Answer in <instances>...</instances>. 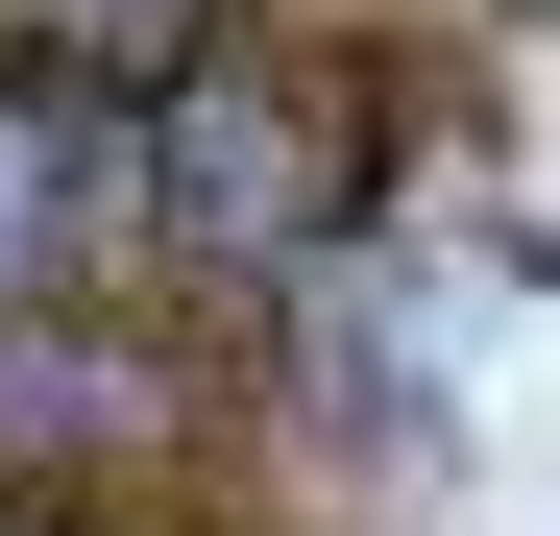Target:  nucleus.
Wrapping results in <instances>:
<instances>
[{
  "instance_id": "obj_1",
  "label": "nucleus",
  "mask_w": 560,
  "mask_h": 536,
  "mask_svg": "<svg viewBox=\"0 0 560 536\" xmlns=\"http://www.w3.org/2000/svg\"><path fill=\"white\" fill-rule=\"evenodd\" d=\"M25 49H73V73H171V49H196V0H25Z\"/></svg>"
},
{
  "instance_id": "obj_2",
  "label": "nucleus",
  "mask_w": 560,
  "mask_h": 536,
  "mask_svg": "<svg viewBox=\"0 0 560 536\" xmlns=\"http://www.w3.org/2000/svg\"><path fill=\"white\" fill-rule=\"evenodd\" d=\"M49 220H73V196H49V123H25V98H0V268H25Z\"/></svg>"
}]
</instances>
